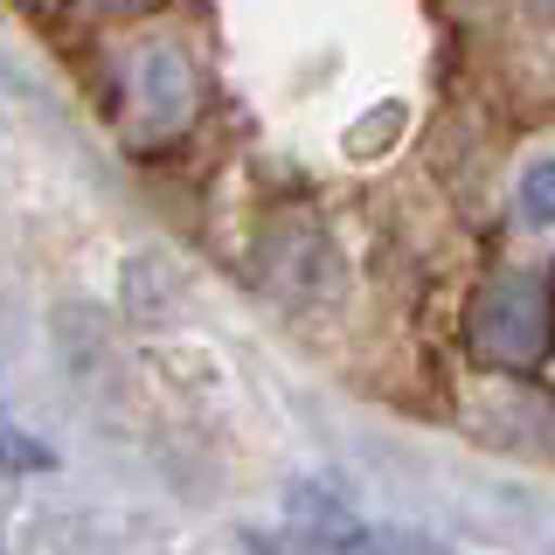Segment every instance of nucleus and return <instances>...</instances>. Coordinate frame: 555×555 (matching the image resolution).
<instances>
[{
	"mask_svg": "<svg viewBox=\"0 0 555 555\" xmlns=\"http://www.w3.org/2000/svg\"><path fill=\"white\" fill-rule=\"evenodd\" d=\"M465 340L486 369H542L555 347V278L542 271L486 278L473 312H465Z\"/></svg>",
	"mask_w": 555,
	"mask_h": 555,
	"instance_id": "f257e3e1",
	"label": "nucleus"
},
{
	"mask_svg": "<svg viewBox=\"0 0 555 555\" xmlns=\"http://www.w3.org/2000/svg\"><path fill=\"white\" fill-rule=\"evenodd\" d=\"M132 112L146 132H181L195 118V69H188L181 49H146L132 63Z\"/></svg>",
	"mask_w": 555,
	"mask_h": 555,
	"instance_id": "f03ea898",
	"label": "nucleus"
},
{
	"mask_svg": "<svg viewBox=\"0 0 555 555\" xmlns=\"http://www.w3.org/2000/svg\"><path fill=\"white\" fill-rule=\"evenodd\" d=\"M514 202L534 230H555V153H534L520 160V181H514Z\"/></svg>",
	"mask_w": 555,
	"mask_h": 555,
	"instance_id": "7ed1b4c3",
	"label": "nucleus"
},
{
	"mask_svg": "<svg viewBox=\"0 0 555 555\" xmlns=\"http://www.w3.org/2000/svg\"><path fill=\"white\" fill-rule=\"evenodd\" d=\"M0 465H14V473H49V444H35V438H22V430H8L0 424Z\"/></svg>",
	"mask_w": 555,
	"mask_h": 555,
	"instance_id": "20e7f679",
	"label": "nucleus"
},
{
	"mask_svg": "<svg viewBox=\"0 0 555 555\" xmlns=\"http://www.w3.org/2000/svg\"><path fill=\"white\" fill-rule=\"evenodd\" d=\"M91 14H139V8H153V0H83Z\"/></svg>",
	"mask_w": 555,
	"mask_h": 555,
	"instance_id": "39448f33",
	"label": "nucleus"
},
{
	"mask_svg": "<svg viewBox=\"0 0 555 555\" xmlns=\"http://www.w3.org/2000/svg\"><path fill=\"white\" fill-rule=\"evenodd\" d=\"M534 8H542V14H548V22H555V0H534Z\"/></svg>",
	"mask_w": 555,
	"mask_h": 555,
	"instance_id": "423d86ee",
	"label": "nucleus"
}]
</instances>
